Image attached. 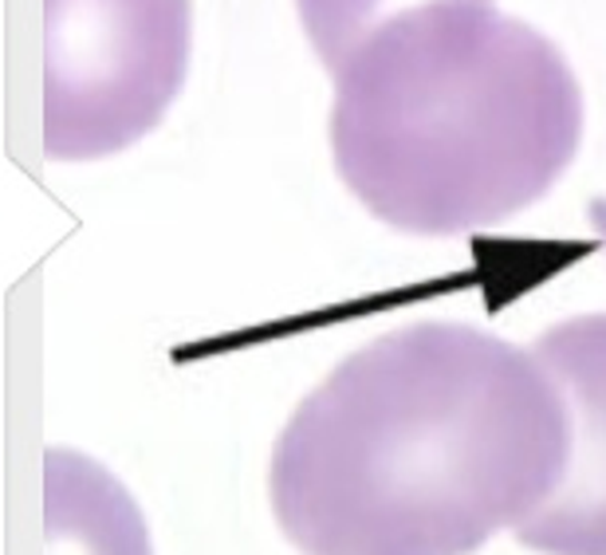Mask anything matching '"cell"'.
<instances>
[{
	"label": "cell",
	"mask_w": 606,
	"mask_h": 555,
	"mask_svg": "<svg viewBox=\"0 0 606 555\" xmlns=\"http://www.w3.org/2000/svg\"><path fill=\"white\" fill-rule=\"evenodd\" d=\"M567 410L536 351L425 320L346 355L280 430L272 516L300 555H473L552 496Z\"/></svg>",
	"instance_id": "6da1fadb"
},
{
	"label": "cell",
	"mask_w": 606,
	"mask_h": 555,
	"mask_svg": "<svg viewBox=\"0 0 606 555\" xmlns=\"http://www.w3.org/2000/svg\"><path fill=\"white\" fill-rule=\"evenodd\" d=\"M331 79L339 178L398 233L504 225L579 154L583 91L567 56L488 0H433L382 20Z\"/></svg>",
	"instance_id": "7a4b0ae2"
},
{
	"label": "cell",
	"mask_w": 606,
	"mask_h": 555,
	"mask_svg": "<svg viewBox=\"0 0 606 555\" xmlns=\"http://www.w3.org/2000/svg\"><path fill=\"white\" fill-rule=\"evenodd\" d=\"M193 0H43V154L103 162L185 88Z\"/></svg>",
	"instance_id": "3957f363"
},
{
	"label": "cell",
	"mask_w": 606,
	"mask_h": 555,
	"mask_svg": "<svg viewBox=\"0 0 606 555\" xmlns=\"http://www.w3.org/2000/svg\"><path fill=\"white\" fill-rule=\"evenodd\" d=\"M532 351L567 410V461L512 536L539 555H606V315L555 323Z\"/></svg>",
	"instance_id": "277c9868"
},
{
	"label": "cell",
	"mask_w": 606,
	"mask_h": 555,
	"mask_svg": "<svg viewBox=\"0 0 606 555\" xmlns=\"http://www.w3.org/2000/svg\"><path fill=\"white\" fill-rule=\"evenodd\" d=\"M48 555H154L139 501L111 468L75 450L43 453Z\"/></svg>",
	"instance_id": "5b68a950"
},
{
	"label": "cell",
	"mask_w": 606,
	"mask_h": 555,
	"mask_svg": "<svg viewBox=\"0 0 606 555\" xmlns=\"http://www.w3.org/2000/svg\"><path fill=\"white\" fill-rule=\"evenodd\" d=\"M417 4H433V0H295L300 24L312 40L315 56L323 60V68L335 71L351 48L363 40L371 28H378L382 20L398 17Z\"/></svg>",
	"instance_id": "8992f818"
},
{
	"label": "cell",
	"mask_w": 606,
	"mask_h": 555,
	"mask_svg": "<svg viewBox=\"0 0 606 555\" xmlns=\"http://www.w3.org/2000/svg\"><path fill=\"white\" fill-rule=\"evenodd\" d=\"M590 218H595L598 233L606 236V201H595V205H590Z\"/></svg>",
	"instance_id": "52a82bcc"
}]
</instances>
